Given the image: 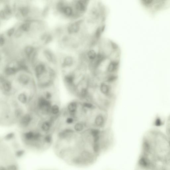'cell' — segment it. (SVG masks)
<instances>
[{
	"instance_id": "6da1fadb",
	"label": "cell",
	"mask_w": 170,
	"mask_h": 170,
	"mask_svg": "<svg viewBox=\"0 0 170 170\" xmlns=\"http://www.w3.org/2000/svg\"><path fill=\"white\" fill-rule=\"evenodd\" d=\"M69 116L74 120L73 129L76 131L106 127L109 111L87 101H73L67 107Z\"/></svg>"
},
{
	"instance_id": "7a4b0ae2",
	"label": "cell",
	"mask_w": 170,
	"mask_h": 170,
	"mask_svg": "<svg viewBox=\"0 0 170 170\" xmlns=\"http://www.w3.org/2000/svg\"><path fill=\"white\" fill-rule=\"evenodd\" d=\"M137 167L142 170H154V162L149 156L141 153L137 162Z\"/></svg>"
},
{
	"instance_id": "3957f363",
	"label": "cell",
	"mask_w": 170,
	"mask_h": 170,
	"mask_svg": "<svg viewBox=\"0 0 170 170\" xmlns=\"http://www.w3.org/2000/svg\"><path fill=\"white\" fill-rule=\"evenodd\" d=\"M52 106L50 101L45 98H40L38 101V108L42 112L47 113L51 112Z\"/></svg>"
},
{
	"instance_id": "277c9868",
	"label": "cell",
	"mask_w": 170,
	"mask_h": 170,
	"mask_svg": "<svg viewBox=\"0 0 170 170\" xmlns=\"http://www.w3.org/2000/svg\"><path fill=\"white\" fill-rule=\"evenodd\" d=\"M88 3L86 0H79L75 5L76 10L79 14H84L87 10Z\"/></svg>"
},
{
	"instance_id": "5b68a950",
	"label": "cell",
	"mask_w": 170,
	"mask_h": 170,
	"mask_svg": "<svg viewBox=\"0 0 170 170\" xmlns=\"http://www.w3.org/2000/svg\"><path fill=\"white\" fill-rule=\"evenodd\" d=\"M83 21V20H79L69 25L68 27V33L70 34L78 33L81 30V24Z\"/></svg>"
},
{
	"instance_id": "8992f818",
	"label": "cell",
	"mask_w": 170,
	"mask_h": 170,
	"mask_svg": "<svg viewBox=\"0 0 170 170\" xmlns=\"http://www.w3.org/2000/svg\"><path fill=\"white\" fill-rule=\"evenodd\" d=\"M98 54V52L95 49L92 48H90L85 52V59L90 63L96 59Z\"/></svg>"
},
{
	"instance_id": "52a82bcc",
	"label": "cell",
	"mask_w": 170,
	"mask_h": 170,
	"mask_svg": "<svg viewBox=\"0 0 170 170\" xmlns=\"http://www.w3.org/2000/svg\"><path fill=\"white\" fill-rule=\"evenodd\" d=\"M32 120V116L29 114H25L20 118V124L22 127H26L28 126Z\"/></svg>"
},
{
	"instance_id": "ba28073f",
	"label": "cell",
	"mask_w": 170,
	"mask_h": 170,
	"mask_svg": "<svg viewBox=\"0 0 170 170\" xmlns=\"http://www.w3.org/2000/svg\"><path fill=\"white\" fill-rule=\"evenodd\" d=\"M121 55V51L119 47L114 49L108 58L111 61L120 62Z\"/></svg>"
},
{
	"instance_id": "9c48e42d",
	"label": "cell",
	"mask_w": 170,
	"mask_h": 170,
	"mask_svg": "<svg viewBox=\"0 0 170 170\" xmlns=\"http://www.w3.org/2000/svg\"><path fill=\"white\" fill-rule=\"evenodd\" d=\"M119 62L110 61L107 68V74H116L118 69Z\"/></svg>"
},
{
	"instance_id": "30bf717a",
	"label": "cell",
	"mask_w": 170,
	"mask_h": 170,
	"mask_svg": "<svg viewBox=\"0 0 170 170\" xmlns=\"http://www.w3.org/2000/svg\"><path fill=\"white\" fill-rule=\"evenodd\" d=\"M89 14L90 19L93 21L98 20L100 17V11L96 7H93L91 9Z\"/></svg>"
},
{
	"instance_id": "8fae6325",
	"label": "cell",
	"mask_w": 170,
	"mask_h": 170,
	"mask_svg": "<svg viewBox=\"0 0 170 170\" xmlns=\"http://www.w3.org/2000/svg\"><path fill=\"white\" fill-rule=\"evenodd\" d=\"M74 60L71 56H68L64 59L62 66L64 67H70L74 65Z\"/></svg>"
},
{
	"instance_id": "7c38bea8",
	"label": "cell",
	"mask_w": 170,
	"mask_h": 170,
	"mask_svg": "<svg viewBox=\"0 0 170 170\" xmlns=\"http://www.w3.org/2000/svg\"><path fill=\"white\" fill-rule=\"evenodd\" d=\"M45 67L43 64L38 65L35 68V71L36 75L39 77L43 74L45 71Z\"/></svg>"
},
{
	"instance_id": "4fadbf2b",
	"label": "cell",
	"mask_w": 170,
	"mask_h": 170,
	"mask_svg": "<svg viewBox=\"0 0 170 170\" xmlns=\"http://www.w3.org/2000/svg\"><path fill=\"white\" fill-rule=\"evenodd\" d=\"M35 132L34 131H30L25 133L23 135L25 140L27 141H34Z\"/></svg>"
},
{
	"instance_id": "5bb4252c",
	"label": "cell",
	"mask_w": 170,
	"mask_h": 170,
	"mask_svg": "<svg viewBox=\"0 0 170 170\" xmlns=\"http://www.w3.org/2000/svg\"><path fill=\"white\" fill-rule=\"evenodd\" d=\"M30 81L29 77L26 75H20L18 77L19 83L23 85H26L29 83Z\"/></svg>"
},
{
	"instance_id": "9a60e30c",
	"label": "cell",
	"mask_w": 170,
	"mask_h": 170,
	"mask_svg": "<svg viewBox=\"0 0 170 170\" xmlns=\"http://www.w3.org/2000/svg\"><path fill=\"white\" fill-rule=\"evenodd\" d=\"M51 126V124L50 121H45L42 123L41 128L42 131L44 132H47L49 131Z\"/></svg>"
},
{
	"instance_id": "2e32d148",
	"label": "cell",
	"mask_w": 170,
	"mask_h": 170,
	"mask_svg": "<svg viewBox=\"0 0 170 170\" xmlns=\"http://www.w3.org/2000/svg\"><path fill=\"white\" fill-rule=\"evenodd\" d=\"M16 68L14 67H8L5 70V73L7 75H14L17 72Z\"/></svg>"
},
{
	"instance_id": "e0dca14e",
	"label": "cell",
	"mask_w": 170,
	"mask_h": 170,
	"mask_svg": "<svg viewBox=\"0 0 170 170\" xmlns=\"http://www.w3.org/2000/svg\"><path fill=\"white\" fill-rule=\"evenodd\" d=\"M62 12L67 16H72L73 14V8L70 7H65Z\"/></svg>"
},
{
	"instance_id": "ac0fdd59",
	"label": "cell",
	"mask_w": 170,
	"mask_h": 170,
	"mask_svg": "<svg viewBox=\"0 0 170 170\" xmlns=\"http://www.w3.org/2000/svg\"><path fill=\"white\" fill-rule=\"evenodd\" d=\"M18 99L21 103L23 104H26L27 101V98L26 94L24 93H21L18 95Z\"/></svg>"
},
{
	"instance_id": "d6986e66",
	"label": "cell",
	"mask_w": 170,
	"mask_h": 170,
	"mask_svg": "<svg viewBox=\"0 0 170 170\" xmlns=\"http://www.w3.org/2000/svg\"><path fill=\"white\" fill-rule=\"evenodd\" d=\"M45 58L49 62H52L53 61V56L52 53L49 50H45L44 52Z\"/></svg>"
},
{
	"instance_id": "ffe728a7",
	"label": "cell",
	"mask_w": 170,
	"mask_h": 170,
	"mask_svg": "<svg viewBox=\"0 0 170 170\" xmlns=\"http://www.w3.org/2000/svg\"><path fill=\"white\" fill-rule=\"evenodd\" d=\"M3 88L5 91L9 92L12 89V85L11 83L9 81H6L3 83Z\"/></svg>"
},
{
	"instance_id": "44dd1931",
	"label": "cell",
	"mask_w": 170,
	"mask_h": 170,
	"mask_svg": "<svg viewBox=\"0 0 170 170\" xmlns=\"http://www.w3.org/2000/svg\"><path fill=\"white\" fill-rule=\"evenodd\" d=\"M34 51V48L31 46L26 47L24 50L25 53L28 57H30Z\"/></svg>"
},
{
	"instance_id": "7402d4cb",
	"label": "cell",
	"mask_w": 170,
	"mask_h": 170,
	"mask_svg": "<svg viewBox=\"0 0 170 170\" xmlns=\"http://www.w3.org/2000/svg\"><path fill=\"white\" fill-rule=\"evenodd\" d=\"M60 112L59 107L57 104H54L52 106L51 112L53 115H55L58 114Z\"/></svg>"
},
{
	"instance_id": "603a6c76",
	"label": "cell",
	"mask_w": 170,
	"mask_h": 170,
	"mask_svg": "<svg viewBox=\"0 0 170 170\" xmlns=\"http://www.w3.org/2000/svg\"><path fill=\"white\" fill-rule=\"evenodd\" d=\"M20 28L23 31L28 32L30 28V24L29 23H25L22 24Z\"/></svg>"
},
{
	"instance_id": "cb8c5ba5",
	"label": "cell",
	"mask_w": 170,
	"mask_h": 170,
	"mask_svg": "<svg viewBox=\"0 0 170 170\" xmlns=\"http://www.w3.org/2000/svg\"><path fill=\"white\" fill-rule=\"evenodd\" d=\"M23 111L21 108L16 109L15 111V115L16 117L21 118L22 116Z\"/></svg>"
},
{
	"instance_id": "d4e9b609",
	"label": "cell",
	"mask_w": 170,
	"mask_h": 170,
	"mask_svg": "<svg viewBox=\"0 0 170 170\" xmlns=\"http://www.w3.org/2000/svg\"><path fill=\"white\" fill-rule=\"evenodd\" d=\"M20 11L22 15L25 16L28 14L29 9L27 7H23L20 9Z\"/></svg>"
},
{
	"instance_id": "484cf974",
	"label": "cell",
	"mask_w": 170,
	"mask_h": 170,
	"mask_svg": "<svg viewBox=\"0 0 170 170\" xmlns=\"http://www.w3.org/2000/svg\"><path fill=\"white\" fill-rule=\"evenodd\" d=\"M44 140L46 143L49 144L51 143L52 141V137L51 135H47L45 136L44 138Z\"/></svg>"
},
{
	"instance_id": "4316f807",
	"label": "cell",
	"mask_w": 170,
	"mask_h": 170,
	"mask_svg": "<svg viewBox=\"0 0 170 170\" xmlns=\"http://www.w3.org/2000/svg\"><path fill=\"white\" fill-rule=\"evenodd\" d=\"M14 136L15 134L14 133H10L4 136V139L6 141L10 140L13 139Z\"/></svg>"
},
{
	"instance_id": "83f0119b",
	"label": "cell",
	"mask_w": 170,
	"mask_h": 170,
	"mask_svg": "<svg viewBox=\"0 0 170 170\" xmlns=\"http://www.w3.org/2000/svg\"><path fill=\"white\" fill-rule=\"evenodd\" d=\"M66 122L68 125H74V119L72 117L68 116L66 120Z\"/></svg>"
},
{
	"instance_id": "f1b7e54d",
	"label": "cell",
	"mask_w": 170,
	"mask_h": 170,
	"mask_svg": "<svg viewBox=\"0 0 170 170\" xmlns=\"http://www.w3.org/2000/svg\"><path fill=\"white\" fill-rule=\"evenodd\" d=\"M25 152V151L24 150H18L16 151L15 153V155L17 157H20L24 155Z\"/></svg>"
},
{
	"instance_id": "f546056e",
	"label": "cell",
	"mask_w": 170,
	"mask_h": 170,
	"mask_svg": "<svg viewBox=\"0 0 170 170\" xmlns=\"http://www.w3.org/2000/svg\"><path fill=\"white\" fill-rule=\"evenodd\" d=\"M3 11H4L6 16L9 15L11 14V10L8 6H6Z\"/></svg>"
},
{
	"instance_id": "4dcf8cb0",
	"label": "cell",
	"mask_w": 170,
	"mask_h": 170,
	"mask_svg": "<svg viewBox=\"0 0 170 170\" xmlns=\"http://www.w3.org/2000/svg\"><path fill=\"white\" fill-rule=\"evenodd\" d=\"M142 3L145 6H149L153 3L154 0H141Z\"/></svg>"
},
{
	"instance_id": "1f68e13d",
	"label": "cell",
	"mask_w": 170,
	"mask_h": 170,
	"mask_svg": "<svg viewBox=\"0 0 170 170\" xmlns=\"http://www.w3.org/2000/svg\"><path fill=\"white\" fill-rule=\"evenodd\" d=\"M15 32V29L14 28H11L9 29L7 32V35L9 37H11L14 34Z\"/></svg>"
},
{
	"instance_id": "d6a6232c",
	"label": "cell",
	"mask_w": 170,
	"mask_h": 170,
	"mask_svg": "<svg viewBox=\"0 0 170 170\" xmlns=\"http://www.w3.org/2000/svg\"><path fill=\"white\" fill-rule=\"evenodd\" d=\"M52 97V94L50 92H47L46 93L45 98L47 100H50Z\"/></svg>"
},
{
	"instance_id": "836d02e7",
	"label": "cell",
	"mask_w": 170,
	"mask_h": 170,
	"mask_svg": "<svg viewBox=\"0 0 170 170\" xmlns=\"http://www.w3.org/2000/svg\"><path fill=\"white\" fill-rule=\"evenodd\" d=\"M5 41L4 38L3 37H0V46L1 47L3 46L5 44Z\"/></svg>"
},
{
	"instance_id": "e575fe53",
	"label": "cell",
	"mask_w": 170,
	"mask_h": 170,
	"mask_svg": "<svg viewBox=\"0 0 170 170\" xmlns=\"http://www.w3.org/2000/svg\"><path fill=\"white\" fill-rule=\"evenodd\" d=\"M8 169L9 170H17L16 166L14 165H9L7 167Z\"/></svg>"
},
{
	"instance_id": "d590c367",
	"label": "cell",
	"mask_w": 170,
	"mask_h": 170,
	"mask_svg": "<svg viewBox=\"0 0 170 170\" xmlns=\"http://www.w3.org/2000/svg\"><path fill=\"white\" fill-rule=\"evenodd\" d=\"M155 123L156 125V126H160L161 125V124H162V121H161V119H160L159 118H158L156 119Z\"/></svg>"
}]
</instances>
